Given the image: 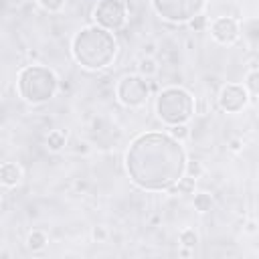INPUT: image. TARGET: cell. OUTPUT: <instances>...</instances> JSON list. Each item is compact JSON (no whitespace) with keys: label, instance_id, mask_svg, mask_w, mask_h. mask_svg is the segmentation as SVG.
<instances>
[{"label":"cell","instance_id":"obj_1","mask_svg":"<svg viewBox=\"0 0 259 259\" xmlns=\"http://www.w3.org/2000/svg\"><path fill=\"white\" fill-rule=\"evenodd\" d=\"M186 150L170 132L138 134L123 156L125 172L140 190H170L186 174Z\"/></svg>","mask_w":259,"mask_h":259},{"label":"cell","instance_id":"obj_2","mask_svg":"<svg viewBox=\"0 0 259 259\" xmlns=\"http://www.w3.org/2000/svg\"><path fill=\"white\" fill-rule=\"evenodd\" d=\"M119 45L115 32L99 26L89 24L77 30L71 38V55L77 65L87 71H103L113 65L117 57Z\"/></svg>","mask_w":259,"mask_h":259},{"label":"cell","instance_id":"obj_3","mask_svg":"<svg viewBox=\"0 0 259 259\" xmlns=\"http://www.w3.org/2000/svg\"><path fill=\"white\" fill-rule=\"evenodd\" d=\"M59 91V77L47 65H24L16 75V93L28 105H42Z\"/></svg>","mask_w":259,"mask_h":259},{"label":"cell","instance_id":"obj_4","mask_svg":"<svg viewBox=\"0 0 259 259\" xmlns=\"http://www.w3.org/2000/svg\"><path fill=\"white\" fill-rule=\"evenodd\" d=\"M196 113V99L192 93L180 85L164 87L156 97V115L162 123L178 125L188 123Z\"/></svg>","mask_w":259,"mask_h":259},{"label":"cell","instance_id":"obj_5","mask_svg":"<svg viewBox=\"0 0 259 259\" xmlns=\"http://www.w3.org/2000/svg\"><path fill=\"white\" fill-rule=\"evenodd\" d=\"M150 4L162 20L172 24H186L202 14L206 0H150Z\"/></svg>","mask_w":259,"mask_h":259},{"label":"cell","instance_id":"obj_6","mask_svg":"<svg viewBox=\"0 0 259 259\" xmlns=\"http://www.w3.org/2000/svg\"><path fill=\"white\" fill-rule=\"evenodd\" d=\"M115 99L125 109H140L150 99V83L140 73L123 75L115 85Z\"/></svg>","mask_w":259,"mask_h":259},{"label":"cell","instance_id":"obj_7","mask_svg":"<svg viewBox=\"0 0 259 259\" xmlns=\"http://www.w3.org/2000/svg\"><path fill=\"white\" fill-rule=\"evenodd\" d=\"M93 20L95 24L117 32L127 22V8L123 0H99L93 8Z\"/></svg>","mask_w":259,"mask_h":259},{"label":"cell","instance_id":"obj_8","mask_svg":"<svg viewBox=\"0 0 259 259\" xmlns=\"http://www.w3.org/2000/svg\"><path fill=\"white\" fill-rule=\"evenodd\" d=\"M249 99H251V95H249L247 87L241 85V83H227V85H223L221 91H219V97H217L219 107L225 113H241L249 105Z\"/></svg>","mask_w":259,"mask_h":259},{"label":"cell","instance_id":"obj_9","mask_svg":"<svg viewBox=\"0 0 259 259\" xmlns=\"http://www.w3.org/2000/svg\"><path fill=\"white\" fill-rule=\"evenodd\" d=\"M208 32L219 45L231 47L241 38V22L233 16H217L210 22Z\"/></svg>","mask_w":259,"mask_h":259},{"label":"cell","instance_id":"obj_10","mask_svg":"<svg viewBox=\"0 0 259 259\" xmlns=\"http://www.w3.org/2000/svg\"><path fill=\"white\" fill-rule=\"evenodd\" d=\"M22 180V168L16 162H4L0 166V182L4 188H14Z\"/></svg>","mask_w":259,"mask_h":259},{"label":"cell","instance_id":"obj_11","mask_svg":"<svg viewBox=\"0 0 259 259\" xmlns=\"http://www.w3.org/2000/svg\"><path fill=\"white\" fill-rule=\"evenodd\" d=\"M241 36L247 40L251 49L259 51V16H253L241 22Z\"/></svg>","mask_w":259,"mask_h":259},{"label":"cell","instance_id":"obj_12","mask_svg":"<svg viewBox=\"0 0 259 259\" xmlns=\"http://www.w3.org/2000/svg\"><path fill=\"white\" fill-rule=\"evenodd\" d=\"M47 243H49V237H47V233H45V231H40V229L30 231V233H28V237H26V249H28V251H32V253L42 251V249L47 247Z\"/></svg>","mask_w":259,"mask_h":259},{"label":"cell","instance_id":"obj_13","mask_svg":"<svg viewBox=\"0 0 259 259\" xmlns=\"http://www.w3.org/2000/svg\"><path fill=\"white\" fill-rule=\"evenodd\" d=\"M194 190H196V178L194 176H188V174H184L168 192L170 194H180V196H186V194H194Z\"/></svg>","mask_w":259,"mask_h":259},{"label":"cell","instance_id":"obj_14","mask_svg":"<svg viewBox=\"0 0 259 259\" xmlns=\"http://www.w3.org/2000/svg\"><path fill=\"white\" fill-rule=\"evenodd\" d=\"M192 206H194V210L196 212H200V214H206V212H210L212 210V206H214V198H212V194L210 192H194V198H192Z\"/></svg>","mask_w":259,"mask_h":259},{"label":"cell","instance_id":"obj_15","mask_svg":"<svg viewBox=\"0 0 259 259\" xmlns=\"http://www.w3.org/2000/svg\"><path fill=\"white\" fill-rule=\"evenodd\" d=\"M45 144H47L49 152H61L67 146V136L61 130H51L47 134V138H45Z\"/></svg>","mask_w":259,"mask_h":259},{"label":"cell","instance_id":"obj_16","mask_svg":"<svg viewBox=\"0 0 259 259\" xmlns=\"http://www.w3.org/2000/svg\"><path fill=\"white\" fill-rule=\"evenodd\" d=\"M158 71H160V67H158V61H156L154 57L144 55V57L138 61V73L144 75L146 79H148V77H154Z\"/></svg>","mask_w":259,"mask_h":259},{"label":"cell","instance_id":"obj_17","mask_svg":"<svg viewBox=\"0 0 259 259\" xmlns=\"http://www.w3.org/2000/svg\"><path fill=\"white\" fill-rule=\"evenodd\" d=\"M178 243H180L182 247L194 249V247L200 243V237H198V233H196L192 227H184V229L178 233Z\"/></svg>","mask_w":259,"mask_h":259},{"label":"cell","instance_id":"obj_18","mask_svg":"<svg viewBox=\"0 0 259 259\" xmlns=\"http://www.w3.org/2000/svg\"><path fill=\"white\" fill-rule=\"evenodd\" d=\"M249 91L251 97H259V69H251L245 75V83H243Z\"/></svg>","mask_w":259,"mask_h":259},{"label":"cell","instance_id":"obj_19","mask_svg":"<svg viewBox=\"0 0 259 259\" xmlns=\"http://www.w3.org/2000/svg\"><path fill=\"white\" fill-rule=\"evenodd\" d=\"M36 2H38V6H40L45 12H51V14L61 12V10L65 8V4H67V0H36Z\"/></svg>","mask_w":259,"mask_h":259},{"label":"cell","instance_id":"obj_20","mask_svg":"<svg viewBox=\"0 0 259 259\" xmlns=\"http://www.w3.org/2000/svg\"><path fill=\"white\" fill-rule=\"evenodd\" d=\"M176 140H180V142H184L188 136H190V130H188V125L186 123H178V125H170V130H168Z\"/></svg>","mask_w":259,"mask_h":259},{"label":"cell","instance_id":"obj_21","mask_svg":"<svg viewBox=\"0 0 259 259\" xmlns=\"http://www.w3.org/2000/svg\"><path fill=\"white\" fill-rule=\"evenodd\" d=\"M202 172H204V170H202V164H200V162H196V160H194V162H186V174H188V176L200 178Z\"/></svg>","mask_w":259,"mask_h":259},{"label":"cell","instance_id":"obj_22","mask_svg":"<svg viewBox=\"0 0 259 259\" xmlns=\"http://www.w3.org/2000/svg\"><path fill=\"white\" fill-rule=\"evenodd\" d=\"M91 237H93V241L95 243H105L107 241V229L105 227H93L91 229Z\"/></svg>","mask_w":259,"mask_h":259},{"label":"cell","instance_id":"obj_23","mask_svg":"<svg viewBox=\"0 0 259 259\" xmlns=\"http://www.w3.org/2000/svg\"><path fill=\"white\" fill-rule=\"evenodd\" d=\"M259 231V223L255 221V219H249L247 223H245V233H249V235H255Z\"/></svg>","mask_w":259,"mask_h":259},{"label":"cell","instance_id":"obj_24","mask_svg":"<svg viewBox=\"0 0 259 259\" xmlns=\"http://www.w3.org/2000/svg\"><path fill=\"white\" fill-rule=\"evenodd\" d=\"M188 24H190V28H194V30H200V28H202V24H204V16L200 14V16H196V18H192Z\"/></svg>","mask_w":259,"mask_h":259},{"label":"cell","instance_id":"obj_25","mask_svg":"<svg viewBox=\"0 0 259 259\" xmlns=\"http://www.w3.org/2000/svg\"><path fill=\"white\" fill-rule=\"evenodd\" d=\"M231 150H233V152H241V150H243V142H241L239 138L231 140Z\"/></svg>","mask_w":259,"mask_h":259},{"label":"cell","instance_id":"obj_26","mask_svg":"<svg viewBox=\"0 0 259 259\" xmlns=\"http://www.w3.org/2000/svg\"><path fill=\"white\" fill-rule=\"evenodd\" d=\"M192 253H194V249H188V247H182V245H180V249H178V255H180V257H190Z\"/></svg>","mask_w":259,"mask_h":259},{"label":"cell","instance_id":"obj_27","mask_svg":"<svg viewBox=\"0 0 259 259\" xmlns=\"http://www.w3.org/2000/svg\"><path fill=\"white\" fill-rule=\"evenodd\" d=\"M144 53H146V55H148V57H154V53H156V49H154V45H152V42H150V45H148V47H146V45H144Z\"/></svg>","mask_w":259,"mask_h":259}]
</instances>
